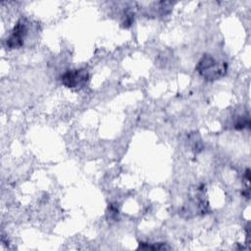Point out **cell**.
<instances>
[{
  "mask_svg": "<svg viewBox=\"0 0 251 251\" xmlns=\"http://www.w3.org/2000/svg\"><path fill=\"white\" fill-rule=\"evenodd\" d=\"M27 33V25L24 20L18 22L14 29L7 37V46L10 48H20L24 44V39Z\"/></svg>",
  "mask_w": 251,
  "mask_h": 251,
  "instance_id": "3",
  "label": "cell"
},
{
  "mask_svg": "<svg viewBox=\"0 0 251 251\" xmlns=\"http://www.w3.org/2000/svg\"><path fill=\"white\" fill-rule=\"evenodd\" d=\"M226 63L217 61L210 54L203 55L196 66V71L198 72V74L208 80L220 78L226 74Z\"/></svg>",
  "mask_w": 251,
  "mask_h": 251,
  "instance_id": "1",
  "label": "cell"
},
{
  "mask_svg": "<svg viewBox=\"0 0 251 251\" xmlns=\"http://www.w3.org/2000/svg\"><path fill=\"white\" fill-rule=\"evenodd\" d=\"M249 126H250L249 118L244 117V116L239 117L236 120V122L234 123V128H236V129H242V128H245V127H249Z\"/></svg>",
  "mask_w": 251,
  "mask_h": 251,
  "instance_id": "4",
  "label": "cell"
},
{
  "mask_svg": "<svg viewBox=\"0 0 251 251\" xmlns=\"http://www.w3.org/2000/svg\"><path fill=\"white\" fill-rule=\"evenodd\" d=\"M89 79V74L85 69H75L66 72L62 77V83L70 88H78L86 84Z\"/></svg>",
  "mask_w": 251,
  "mask_h": 251,
  "instance_id": "2",
  "label": "cell"
}]
</instances>
